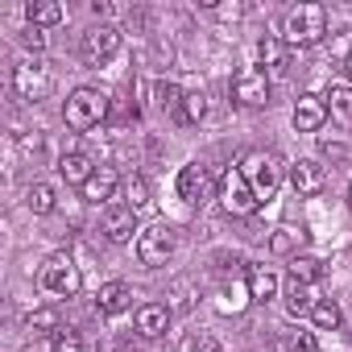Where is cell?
<instances>
[{"mask_svg":"<svg viewBox=\"0 0 352 352\" xmlns=\"http://www.w3.org/2000/svg\"><path fill=\"white\" fill-rule=\"evenodd\" d=\"M323 34H327V9L323 5H294L286 13V25H282L286 46H315V42H323Z\"/></svg>","mask_w":352,"mask_h":352,"instance_id":"6da1fadb","label":"cell"},{"mask_svg":"<svg viewBox=\"0 0 352 352\" xmlns=\"http://www.w3.org/2000/svg\"><path fill=\"white\" fill-rule=\"evenodd\" d=\"M104 116H108V96H104L100 87H75V91L67 96V104H63V120H67V129H75V133L96 129Z\"/></svg>","mask_w":352,"mask_h":352,"instance_id":"7a4b0ae2","label":"cell"},{"mask_svg":"<svg viewBox=\"0 0 352 352\" xmlns=\"http://www.w3.org/2000/svg\"><path fill=\"white\" fill-rule=\"evenodd\" d=\"M38 286L50 294V298H75L79 286H83V274L79 265L71 261V253H50L38 270Z\"/></svg>","mask_w":352,"mask_h":352,"instance_id":"3957f363","label":"cell"},{"mask_svg":"<svg viewBox=\"0 0 352 352\" xmlns=\"http://www.w3.org/2000/svg\"><path fill=\"white\" fill-rule=\"evenodd\" d=\"M241 174L249 179L257 204H265V199H274V191H278V183H282V162H278L274 153H261V149H257V153H245Z\"/></svg>","mask_w":352,"mask_h":352,"instance_id":"277c9868","label":"cell"},{"mask_svg":"<svg viewBox=\"0 0 352 352\" xmlns=\"http://www.w3.org/2000/svg\"><path fill=\"white\" fill-rule=\"evenodd\" d=\"M174 245H179V236H174L170 224H149V228L137 232V257H141V265H149V270H162V265L174 257Z\"/></svg>","mask_w":352,"mask_h":352,"instance_id":"5b68a950","label":"cell"},{"mask_svg":"<svg viewBox=\"0 0 352 352\" xmlns=\"http://www.w3.org/2000/svg\"><path fill=\"white\" fill-rule=\"evenodd\" d=\"M220 204H224L228 216H253L261 208L257 195H253V187H249V179L241 174V166H228L220 174Z\"/></svg>","mask_w":352,"mask_h":352,"instance_id":"8992f818","label":"cell"},{"mask_svg":"<svg viewBox=\"0 0 352 352\" xmlns=\"http://www.w3.org/2000/svg\"><path fill=\"white\" fill-rule=\"evenodd\" d=\"M50 71H46V63L42 58H21L17 67H13V91L25 100V104H38V100H46L50 96Z\"/></svg>","mask_w":352,"mask_h":352,"instance_id":"52a82bcc","label":"cell"},{"mask_svg":"<svg viewBox=\"0 0 352 352\" xmlns=\"http://www.w3.org/2000/svg\"><path fill=\"white\" fill-rule=\"evenodd\" d=\"M116 50H120V30H116V25H91V30L83 34V42H79V54H83L87 67L112 63Z\"/></svg>","mask_w":352,"mask_h":352,"instance_id":"ba28073f","label":"cell"},{"mask_svg":"<svg viewBox=\"0 0 352 352\" xmlns=\"http://www.w3.org/2000/svg\"><path fill=\"white\" fill-rule=\"evenodd\" d=\"M232 100L245 108H265L270 104V75L257 67H241L232 75Z\"/></svg>","mask_w":352,"mask_h":352,"instance_id":"9c48e42d","label":"cell"},{"mask_svg":"<svg viewBox=\"0 0 352 352\" xmlns=\"http://www.w3.org/2000/svg\"><path fill=\"white\" fill-rule=\"evenodd\" d=\"M290 187H294L298 199H311V195H319V191L327 187V170H323L315 157H298V162L290 166Z\"/></svg>","mask_w":352,"mask_h":352,"instance_id":"30bf717a","label":"cell"},{"mask_svg":"<svg viewBox=\"0 0 352 352\" xmlns=\"http://www.w3.org/2000/svg\"><path fill=\"white\" fill-rule=\"evenodd\" d=\"M327 116H331V112H327V100H323V96L307 91V96L294 100V129H298V133H319Z\"/></svg>","mask_w":352,"mask_h":352,"instance_id":"8fae6325","label":"cell"},{"mask_svg":"<svg viewBox=\"0 0 352 352\" xmlns=\"http://www.w3.org/2000/svg\"><path fill=\"white\" fill-rule=\"evenodd\" d=\"M133 232H137V212L129 204H108L104 208V236L124 245V241H133Z\"/></svg>","mask_w":352,"mask_h":352,"instance_id":"7c38bea8","label":"cell"},{"mask_svg":"<svg viewBox=\"0 0 352 352\" xmlns=\"http://www.w3.org/2000/svg\"><path fill=\"white\" fill-rule=\"evenodd\" d=\"M208 191H212V179H208V170L199 162H191V166L179 170V199L183 204H204Z\"/></svg>","mask_w":352,"mask_h":352,"instance_id":"4fadbf2b","label":"cell"},{"mask_svg":"<svg viewBox=\"0 0 352 352\" xmlns=\"http://www.w3.org/2000/svg\"><path fill=\"white\" fill-rule=\"evenodd\" d=\"M116 187H120V174L112 166H96V174L83 183V199L87 204H112L116 199Z\"/></svg>","mask_w":352,"mask_h":352,"instance_id":"5bb4252c","label":"cell"},{"mask_svg":"<svg viewBox=\"0 0 352 352\" xmlns=\"http://www.w3.org/2000/svg\"><path fill=\"white\" fill-rule=\"evenodd\" d=\"M129 307H133V286L108 282V286L96 290V311H100V315H120V311H129Z\"/></svg>","mask_w":352,"mask_h":352,"instance_id":"9a60e30c","label":"cell"},{"mask_svg":"<svg viewBox=\"0 0 352 352\" xmlns=\"http://www.w3.org/2000/svg\"><path fill=\"white\" fill-rule=\"evenodd\" d=\"M58 174H63V179H67V183H75V187L83 191V183L91 179V174H96V162H91L87 153H79V149H71V153H63V157H58Z\"/></svg>","mask_w":352,"mask_h":352,"instance_id":"2e32d148","label":"cell"},{"mask_svg":"<svg viewBox=\"0 0 352 352\" xmlns=\"http://www.w3.org/2000/svg\"><path fill=\"white\" fill-rule=\"evenodd\" d=\"M166 327H170V311H166L162 302H145V307H137V331H141L145 340L166 336Z\"/></svg>","mask_w":352,"mask_h":352,"instance_id":"e0dca14e","label":"cell"},{"mask_svg":"<svg viewBox=\"0 0 352 352\" xmlns=\"http://www.w3.org/2000/svg\"><path fill=\"white\" fill-rule=\"evenodd\" d=\"M282 298H286V311L294 315V319H302V315H311L315 311V294H311V286L307 282H298V278H290L286 286H282Z\"/></svg>","mask_w":352,"mask_h":352,"instance_id":"ac0fdd59","label":"cell"},{"mask_svg":"<svg viewBox=\"0 0 352 352\" xmlns=\"http://www.w3.org/2000/svg\"><path fill=\"white\" fill-rule=\"evenodd\" d=\"M278 290H282V282H278V274L270 265L249 270V294H253V302H270V298H278Z\"/></svg>","mask_w":352,"mask_h":352,"instance_id":"d6986e66","label":"cell"},{"mask_svg":"<svg viewBox=\"0 0 352 352\" xmlns=\"http://www.w3.org/2000/svg\"><path fill=\"white\" fill-rule=\"evenodd\" d=\"M25 17H30L34 30H50V25H58L67 13H63L58 0H30V5H25Z\"/></svg>","mask_w":352,"mask_h":352,"instance_id":"ffe728a7","label":"cell"},{"mask_svg":"<svg viewBox=\"0 0 352 352\" xmlns=\"http://www.w3.org/2000/svg\"><path fill=\"white\" fill-rule=\"evenodd\" d=\"M25 208H30L34 216H50V212L58 208V191H54L50 183H34V187L25 191Z\"/></svg>","mask_w":352,"mask_h":352,"instance_id":"44dd1931","label":"cell"},{"mask_svg":"<svg viewBox=\"0 0 352 352\" xmlns=\"http://www.w3.org/2000/svg\"><path fill=\"white\" fill-rule=\"evenodd\" d=\"M323 100H327V112H331L336 120L352 124V87H348V83H331Z\"/></svg>","mask_w":352,"mask_h":352,"instance_id":"7402d4cb","label":"cell"},{"mask_svg":"<svg viewBox=\"0 0 352 352\" xmlns=\"http://www.w3.org/2000/svg\"><path fill=\"white\" fill-rule=\"evenodd\" d=\"M249 302H253L249 282H232V286H224V290H220V298H216V307H220L224 315H236V311H245Z\"/></svg>","mask_w":352,"mask_h":352,"instance_id":"603a6c76","label":"cell"},{"mask_svg":"<svg viewBox=\"0 0 352 352\" xmlns=\"http://www.w3.org/2000/svg\"><path fill=\"white\" fill-rule=\"evenodd\" d=\"M183 96H187V91H179V83H174V79H157V83H153V104H157L162 112H174V116H179Z\"/></svg>","mask_w":352,"mask_h":352,"instance_id":"cb8c5ba5","label":"cell"},{"mask_svg":"<svg viewBox=\"0 0 352 352\" xmlns=\"http://www.w3.org/2000/svg\"><path fill=\"white\" fill-rule=\"evenodd\" d=\"M290 278H298V282L315 286V282L323 278V261H319V257H311V253H294V257H290Z\"/></svg>","mask_w":352,"mask_h":352,"instance_id":"d4e9b609","label":"cell"},{"mask_svg":"<svg viewBox=\"0 0 352 352\" xmlns=\"http://www.w3.org/2000/svg\"><path fill=\"white\" fill-rule=\"evenodd\" d=\"M257 54H261L265 71H282L286 67V42L282 38H261L257 42Z\"/></svg>","mask_w":352,"mask_h":352,"instance_id":"484cf974","label":"cell"},{"mask_svg":"<svg viewBox=\"0 0 352 352\" xmlns=\"http://www.w3.org/2000/svg\"><path fill=\"white\" fill-rule=\"evenodd\" d=\"M311 319H315V327H319V331H336V327L344 323V311H340L331 298H319V302H315V311H311Z\"/></svg>","mask_w":352,"mask_h":352,"instance_id":"4316f807","label":"cell"},{"mask_svg":"<svg viewBox=\"0 0 352 352\" xmlns=\"http://www.w3.org/2000/svg\"><path fill=\"white\" fill-rule=\"evenodd\" d=\"M25 327H30L34 336H54V331H58V315H54V307H38V311H30V315H25Z\"/></svg>","mask_w":352,"mask_h":352,"instance_id":"83f0119b","label":"cell"},{"mask_svg":"<svg viewBox=\"0 0 352 352\" xmlns=\"http://www.w3.org/2000/svg\"><path fill=\"white\" fill-rule=\"evenodd\" d=\"M204 112H208V96H204V91H187V96H183V108H179V120H183V124H199Z\"/></svg>","mask_w":352,"mask_h":352,"instance_id":"f1b7e54d","label":"cell"},{"mask_svg":"<svg viewBox=\"0 0 352 352\" xmlns=\"http://www.w3.org/2000/svg\"><path fill=\"white\" fill-rule=\"evenodd\" d=\"M124 204H129L133 212H145V208H149V183L141 179V174H133V179L124 183Z\"/></svg>","mask_w":352,"mask_h":352,"instance_id":"f546056e","label":"cell"},{"mask_svg":"<svg viewBox=\"0 0 352 352\" xmlns=\"http://www.w3.org/2000/svg\"><path fill=\"white\" fill-rule=\"evenodd\" d=\"M298 241H302V232H298V228H274V236H270V249H274L278 257H290V253L298 249Z\"/></svg>","mask_w":352,"mask_h":352,"instance_id":"4dcf8cb0","label":"cell"},{"mask_svg":"<svg viewBox=\"0 0 352 352\" xmlns=\"http://www.w3.org/2000/svg\"><path fill=\"white\" fill-rule=\"evenodd\" d=\"M50 352H83V336L75 327H58L50 336Z\"/></svg>","mask_w":352,"mask_h":352,"instance_id":"1f68e13d","label":"cell"},{"mask_svg":"<svg viewBox=\"0 0 352 352\" xmlns=\"http://www.w3.org/2000/svg\"><path fill=\"white\" fill-rule=\"evenodd\" d=\"M286 352H319L315 331H294V336H286Z\"/></svg>","mask_w":352,"mask_h":352,"instance_id":"d6a6232c","label":"cell"},{"mask_svg":"<svg viewBox=\"0 0 352 352\" xmlns=\"http://www.w3.org/2000/svg\"><path fill=\"white\" fill-rule=\"evenodd\" d=\"M25 46H34V54H38V50H46V34L30 25V34H25Z\"/></svg>","mask_w":352,"mask_h":352,"instance_id":"836d02e7","label":"cell"},{"mask_svg":"<svg viewBox=\"0 0 352 352\" xmlns=\"http://www.w3.org/2000/svg\"><path fill=\"white\" fill-rule=\"evenodd\" d=\"M208 9H212L216 17H232V21L241 17V5H208Z\"/></svg>","mask_w":352,"mask_h":352,"instance_id":"e575fe53","label":"cell"},{"mask_svg":"<svg viewBox=\"0 0 352 352\" xmlns=\"http://www.w3.org/2000/svg\"><path fill=\"white\" fill-rule=\"evenodd\" d=\"M91 13H96V17H112V13H116V5H108V0H96Z\"/></svg>","mask_w":352,"mask_h":352,"instance_id":"d590c367","label":"cell"},{"mask_svg":"<svg viewBox=\"0 0 352 352\" xmlns=\"http://www.w3.org/2000/svg\"><path fill=\"white\" fill-rule=\"evenodd\" d=\"M195 352H224V348H220V344H216V340H208V336H204V340H199V344H195Z\"/></svg>","mask_w":352,"mask_h":352,"instance_id":"8d00e7d4","label":"cell"},{"mask_svg":"<svg viewBox=\"0 0 352 352\" xmlns=\"http://www.w3.org/2000/svg\"><path fill=\"white\" fill-rule=\"evenodd\" d=\"M323 153H327V157H344V145H331V141H323Z\"/></svg>","mask_w":352,"mask_h":352,"instance_id":"74e56055","label":"cell"},{"mask_svg":"<svg viewBox=\"0 0 352 352\" xmlns=\"http://www.w3.org/2000/svg\"><path fill=\"white\" fill-rule=\"evenodd\" d=\"M348 79H352V50H348Z\"/></svg>","mask_w":352,"mask_h":352,"instance_id":"f35d334b","label":"cell"},{"mask_svg":"<svg viewBox=\"0 0 352 352\" xmlns=\"http://www.w3.org/2000/svg\"><path fill=\"white\" fill-rule=\"evenodd\" d=\"M100 352H116V348H100Z\"/></svg>","mask_w":352,"mask_h":352,"instance_id":"ab89813d","label":"cell"},{"mask_svg":"<svg viewBox=\"0 0 352 352\" xmlns=\"http://www.w3.org/2000/svg\"><path fill=\"white\" fill-rule=\"evenodd\" d=\"M348 208H352V191H348Z\"/></svg>","mask_w":352,"mask_h":352,"instance_id":"60d3db41","label":"cell"}]
</instances>
